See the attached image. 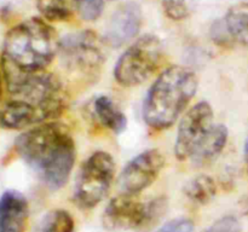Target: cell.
<instances>
[{
	"instance_id": "1",
	"label": "cell",
	"mask_w": 248,
	"mask_h": 232,
	"mask_svg": "<svg viewBox=\"0 0 248 232\" xmlns=\"http://www.w3.org/2000/svg\"><path fill=\"white\" fill-rule=\"evenodd\" d=\"M15 150L51 190H60L67 184L77 159L72 133L60 122L29 128L17 137Z\"/></svg>"
},
{
	"instance_id": "2",
	"label": "cell",
	"mask_w": 248,
	"mask_h": 232,
	"mask_svg": "<svg viewBox=\"0 0 248 232\" xmlns=\"http://www.w3.org/2000/svg\"><path fill=\"white\" fill-rule=\"evenodd\" d=\"M55 28L33 17L12 27L6 33L0 64L2 72L34 74L45 72L60 51Z\"/></svg>"
},
{
	"instance_id": "3",
	"label": "cell",
	"mask_w": 248,
	"mask_h": 232,
	"mask_svg": "<svg viewBox=\"0 0 248 232\" xmlns=\"http://www.w3.org/2000/svg\"><path fill=\"white\" fill-rule=\"evenodd\" d=\"M199 80L186 67L165 69L153 82L143 103V118L150 128L167 130L179 118L198 91Z\"/></svg>"
},
{
	"instance_id": "4",
	"label": "cell",
	"mask_w": 248,
	"mask_h": 232,
	"mask_svg": "<svg viewBox=\"0 0 248 232\" xmlns=\"http://www.w3.org/2000/svg\"><path fill=\"white\" fill-rule=\"evenodd\" d=\"M2 76L9 98L33 108L44 122L60 116L67 106V91L62 81L52 72H2Z\"/></svg>"
},
{
	"instance_id": "5",
	"label": "cell",
	"mask_w": 248,
	"mask_h": 232,
	"mask_svg": "<svg viewBox=\"0 0 248 232\" xmlns=\"http://www.w3.org/2000/svg\"><path fill=\"white\" fill-rule=\"evenodd\" d=\"M164 46L157 36L147 34L138 38L116 62L114 77L126 87L137 86L147 81L161 65Z\"/></svg>"
},
{
	"instance_id": "6",
	"label": "cell",
	"mask_w": 248,
	"mask_h": 232,
	"mask_svg": "<svg viewBox=\"0 0 248 232\" xmlns=\"http://www.w3.org/2000/svg\"><path fill=\"white\" fill-rule=\"evenodd\" d=\"M115 174V162L110 154L97 151L80 168L75 181V204L82 209H91L106 198Z\"/></svg>"
},
{
	"instance_id": "7",
	"label": "cell",
	"mask_w": 248,
	"mask_h": 232,
	"mask_svg": "<svg viewBox=\"0 0 248 232\" xmlns=\"http://www.w3.org/2000/svg\"><path fill=\"white\" fill-rule=\"evenodd\" d=\"M58 53L68 72L86 79L97 76L104 63L98 38L92 30L68 34L60 41Z\"/></svg>"
},
{
	"instance_id": "8",
	"label": "cell",
	"mask_w": 248,
	"mask_h": 232,
	"mask_svg": "<svg viewBox=\"0 0 248 232\" xmlns=\"http://www.w3.org/2000/svg\"><path fill=\"white\" fill-rule=\"evenodd\" d=\"M213 126V110L207 102H199L191 106L182 117L177 130L174 143L177 159L189 161Z\"/></svg>"
},
{
	"instance_id": "9",
	"label": "cell",
	"mask_w": 248,
	"mask_h": 232,
	"mask_svg": "<svg viewBox=\"0 0 248 232\" xmlns=\"http://www.w3.org/2000/svg\"><path fill=\"white\" fill-rule=\"evenodd\" d=\"M165 166V157L157 149H149L133 157L123 169L120 186L128 195H136L149 188Z\"/></svg>"
},
{
	"instance_id": "10",
	"label": "cell",
	"mask_w": 248,
	"mask_h": 232,
	"mask_svg": "<svg viewBox=\"0 0 248 232\" xmlns=\"http://www.w3.org/2000/svg\"><path fill=\"white\" fill-rule=\"evenodd\" d=\"M143 23L142 9L136 1H126L118 6L104 28L103 41L110 47H121L135 39Z\"/></svg>"
},
{
	"instance_id": "11",
	"label": "cell",
	"mask_w": 248,
	"mask_h": 232,
	"mask_svg": "<svg viewBox=\"0 0 248 232\" xmlns=\"http://www.w3.org/2000/svg\"><path fill=\"white\" fill-rule=\"evenodd\" d=\"M147 204L140 202L133 195L114 197L104 209L103 225L108 230H133L147 225Z\"/></svg>"
},
{
	"instance_id": "12",
	"label": "cell",
	"mask_w": 248,
	"mask_h": 232,
	"mask_svg": "<svg viewBox=\"0 0 248 232\" xmlns=\"http://www.w3.org/2000/svg\"><path fill=\"white\" fill-rule=\"evenodd\" d=\"M29 219L28 201L23 193L6 190L0 196V232H26Z\"/></svg>"
},
{
	"instance_id": "13",
	"label": "cell",
	"mask_w": 248,
	"mask_h": 232,
	"mask_svg": "<svg viewBox=\"0 0 248 232\" xmlns=\"http://www.w3.org/2000/svg\"><path fill=\"white\" fill-rule=\"evenodd\" d=\"M228 137L229 130L227 126L215 123L212 130L194 151L189 161L195 167H206L212 164L224 150L228 143Z\"/></svg>"
},
{
	"instance_id": "14",
	"label": "cell",
	"mask_w": 248,
	"mask_h": 232,
	"mask_svg": "<svg viewBox=\"0 0 248 232\" xmlns=\"http://www.w3.org/2000/svg\"><path fill=\"white\" fill-rule=\"evenodd\" d=\"M93 115L108 130H113L116 134L126 130L127 126V117L120 110L118 105L114 103L113 99L108 96H98L94 98L92 104Z\"/></svg>"
},
{
	"instance_id": "15",
	"label": "cell",
	"mask_w": 248,
	"mask_h": 232,
	"mask_svg": "<svg viewBox=\"0 0 248 232\" xmlns=\"http://www.w3.org/2000/svg\"><path fill=\"white\" fill-rule=\"evenodd\" d=\"M223 22L232 43L248 46V1L230 7Z\"/></svg>"
},
{
	"instance_id": "16",
	"label": "cell",
	"mask_w": 248,
	"mask_h": 232,
	"mask_svg": "<svg viewBox=\"0 0 248 232\" xmlns=\"http://www.w3.org/2000/svg\"><path fill=\"white\" fill-rule=\"evenodd\" d=\"M184 193L193 202L199 204H206L210 202L217 193L216 181L206 174H200L190 179L184 186Z\"/></svg>"
},
{
	"instance_id": "17",
	"label": "cell",
	"mask_w": 248,
	"mask_h": 232,
	"mask_svg": "<svg viewBox=\"0 0 248 232\" xmlns=\"http://www.w3.org/2000/svg\"><path fill=\"white\" fill-rule=\"evenodd\" d=\"M41 16L48 22H65L73 17L75 0H36Z\"/></svg>"
},
{
	"instance_id": "18",
	"label": "cell",
	"mask_w": 248,
	"mask_h": 232,
	"mask_svg": "<svg viewBox=\"0 0 248 232\" xmlns=\"http://www.w3.org/2000/svg\"><path fill=\"white\" fill-rule=\"evenodd\" d=\"M74 220L72 215L63 209L52 210L43 220L40 232H73Z\"/></svg>"
},
{
	"instance_id": "19",
	"label": "cell",
	"mask_w": 248,
	"mask_h": 232,
	"mask_svg": "<svg viewBox=\"0 0 248 232\" xmlns=\"http://www.w3.org/2000/svg\"><path fill=\"white\" fill-rule=\"evenodd\" d=\"M165 14L173 21H182L190 16L191 0H162Z\"/></svg>"
},
{
	"instance_id": "20",
	"label": "cell",
	"mask_w": 248,
	"mask_h": 232,
	"mask_svg": "<svg viewBox=\"0 0 248 232\" xmlns=\"http://www.w3.org/2000/svg\"><path fill=\"white\" fill-rule=\"evenodd\" d=\"M75 6L84 21L93 22L103 12L104 0H75Z\"/></svg>"
},
{
	"instance_id": "21",
	"label": "cell",
	"mask_w": 248,
	"mask_h": 232,
	"mask_svg": "<svg viewBox=\"0 0 248 232\" xmlns=\"http://www.w3.org/2000/svg\"><path fill=\"white\" fill-rule=\"evenodd\" d=\"M203 232H241V224L234 215H227L213 222Z\"/></svg>"
},
{
	"instance_id": "22",
	"label": "cell",
	"mask_w": 248,
	"mask_h": 232,
	"mask_svg": "<svg viewBox=\"0 0 248 232\" xmlns=\"http://www.w3.org/2000/svg\"><path fill=\"white\" fill-rule=\"evenodd\" d=\"M211 38L218 46H222V47H229L234 44L229 33H228L227 28H225L223 19H218L212 24V27H211Z\"/></svg>"
},
{
	"instance_id": "23",
	"label": "cell",
	"mask_w": 248,
	"mask_h": 232,
	"mask_svg": "<svg viewBox=\"0 0 248 232\" xmlns=\"http://www.w3.org/2000/svg\"><path fill=\"white\" fill-rule=\"evenodd\" d=\"M156 232H194V222L186 218H178L165 224Z\"/></svg>"
},
{
	"instance_id": "24",
	"label": "cell",
	"mask_w": 248,
	"mask_h": 232,
	"mask_svg": "<svg viewBox=\"0 0 248 232\" xmlns=\"http://www.w3.org/2000/svg\"><path fill=\"white\" fill-rule=\"evenodd\" d=\"M245 162H246L247 173H248V135H247L246 143H245Z\"/></svg>"
},
{
	"instance_id": "25",
	"label": "cell",
	"mask_w": 248,
	"mask_h": 232,
	"mask_svg": "<svg viewBox=\"0 0 248 232\" xmlns=\"http://www.w3.org/2000/svg\"><path fill=\"white\" fill-rule=\"evenodd\" d=\"M2 81H4V76H2L1 64H0V101H1V97H2Z\"/></svg>"
}]
</instances>
